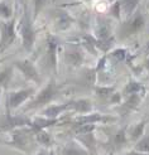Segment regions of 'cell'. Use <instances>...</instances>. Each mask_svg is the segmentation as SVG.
Returning <instances> with one entry per match:
<instances>
[{
  "instance_id": "cell-32",
  "label": "cell",
  "mask_w": 149,
  "mask_h": 155,
  "mask_svg": "<svg viewBox=\"0 0 149 155\" xmlns=\"http://www.w3.org/2000/svg\"><path fill=\"white\" fill-rule=\"evenodd\" d=\"M49 154V150H47L46 148H43V149H41V150H39L36 155H48Z\"/></svg>"
},
{
  "instance_id": "cell-35",
  "label": "cell",
  "mask_w": 149,
  "mask_h": 155,
  "mask_svg": "<svg viewBox=\"0 0 149 155\" xmlns=\"http://www.w3.org/2000/svg\"><path fill=\"white\" fill-rule=\"evenodd\" d=\"M2 91H3V90H2V88H0V97H2Z\"/></svg>"
},
{
  "instance_id": "cell-2",
  "label": "cell",
  "mask_w": 149,
  "mask_h": 155,
  "mask_svg": "<svg viewBox=\"0 0 149 155\" xmlns=\"http://www.w3.org/2000/svg\"><path fill=\"white\" fill-rule=\"evenodd\" d=\"M34 136L30 127H20L13 130L10 133V139L8 141H3L6 145H10L15 149H19L23 153H28L30 149V139Z\"/></svg>"
},
{
  "instance_id": "cell-22",
  "label": "cell",
  "mask_w": 149,
  "mask_h": 155,
  "mask_svg": "<svg viewBox=\"0 0 149 155\" xmlns=\"http://www.w3.org/2000/svg\"><path fill=\"white\" fill-rule=\"evenodd\" d=\"M121 2V9L123 13L125 14V17L129 18L133 14V12L135 10V8L140 3V0H120Z\"/></svg>"
},
{
  "instance_id": "cell-4",
  "label": "cell",
  "mask_w": 149,
  "mask_h": 155,
  "mask_svg": "<svg viewBox=\"0 0 149 155\" xmlns=\"http://www.w3.org/2000/svg\"><path fill=\"white\" fill-rule=\"evenodd\" d=\"M17 21L15 19L0 21V53H4L17 38Z\"/></svg>"
},
{
  "instance_id": "cell-16",
  "label": "cell",
  "mask_w": 149,
  "mask_h": 155,
  "mask_svg": "<svg viewBox=\"0 0 149 155\" xmlns=\"http://www.w3.org/2000/svg\"><path fill=\"white\" fill-rule=\"evenodd\" d=\"M62 155H90V153L78 141H75V143H69L65 146Z\"/></svg>"
},
{
  "instance_id": "cell-29",
  "label": "cell",
  "mask_w": 149,
  "mask_h": 155,
  "mask_svg": "<svg viewBox=\"0 0 149 155\" xmlns=\"http://www.w3.org/2000/svg\"><path fill=\"white\" fill-rule=\"evenodd\" d=\"M121 14H123V9H121V2L120 0H116L114 2L113 6H111V15L115 17L117 20L121 19Z\"/></svg>"
},
{
  "instance_id": "cell-19",
  "label": "cell",
  "mask_w": 149,
  "mask_h": 155,
  "mask_svg": "<svg viewBox=\"0 0 149 155\" xmlns=\"http://www.w3.org/2000/svg\"><path fill=\"white\" fill-rule=\"evenodd\" d=\"M128 141H129V139H128V134H127V130L125 129L116 131L113 136V145L116 149H121L123 146L128 144Z\"/></svg>"
},
{
  "instance_id": "cell-12",
  "label": "cell",
  "mask_w": 149,
  "mask_h": 155,
  "mask_svg": "<svg viewBox=\"0 0 149 155\" xmlns=\"http://www.w3.org/2000/svg\"><path fill=\"white\" fill-rule=\"evenodd\" d=\"M69 108L73 110L75 112L80 115H86L92 112V102L89 98H77V100H71L68 101Z\"/></svg>"
},
{
  "instance_id": "cell-28",
  "label": "cell",
  "mask_w": 149,
  "mask_h": 155,
  "mask_svg": "<svg viewBox=\"0 0 149 155\" xmlns=\"http://www.w3.org/2000/svg\"><path fill=\"white\" fill-rule=\"evenodd\" d=\"M110 56L111 58L115 61V62H121L125 59V57H127V49H124V48H117L115 51H113L110 53Z\"/></svg>"
},
{
  "instance_id": "cell-27",
  "label": "cell",
  "mask_w": 149,
  "mask_h": 155,
  "mask_svg": "<svg viewBox=\"0 0 149 155\" xmlns=\"http://www.w3.org/2000/svg\"><path fill=\"white\" fill-rule=\"evenodd\" d=\"M46 3H47V0H33V20L37 19L39 13L44 8Z\"/></svg>"
},
{
  "instance_id": "cell-24",
  "label": "cell",
  "mask_w": 149,
  "mask_h": 155,
  "mask_svg": "<svg viewBox=\"0 0 149 155\" xmlns=\"http://www.w3.org/2000/svg\"><path fill=\"white\" fill-rule=\"evenodd\" d=\"M13 9L5 2H0V19L10 20L13 19Z\"/></svg>"
},
{
  "instance_id": "cell-18",
  "label": "cell",
  "mask_w": 149,
  "mask_h": 155,
  "mask_svg": "<svg viewBox=\"0 0 149 155\" xmlns=\"http://www.w3.org/2000/svg\"><path fill=\"white\" fill-rule=\"evenodd\" d=\"M14 64L12 66H6L2 72H0V88L5 90L13 78V72H14Z\"/></svg>"
},
{
  "instance_id": "cell-31",
  "label": "cell",
  "mask_w": 149,
  "mask_h": 155,
  "mask_svg": "<svg viewBox=\"0 0 149 155\" xmlns=\"http://www.w3.org/2000/svg\"><path fill=\"white\" fill-rule=\"evenodd\" d=\"M127 155H149V154H145V153H140V151H137V150H130L127 153Z\"/></svg>"
},
{
  "instance_id": "cell-26",
  "label": "cell",
  "mask_w": 149,
  "mask_h": 155,
  "mask_svg": "<svg viewBox=\"0 0 149 155\" xmlns=\"http://www.w3.org/2000/svg\"><path fill=\"white\" fill-rule=\"evenodd\" d=\"M114 88L113 87H96V95L100 98H110L114 95Z\"/></svg>"
},
{
  "instance_id": "cell-11",
  "label": "cell",
  "mask_w": 149,
  "mask_h": 155,
  "mask_svg": "<svg viewBox=\"0 0 149 155\" xmlns=\"http://www.w3.org/2000/svg\"><path fill=\"white\" fill-rule=\"evenodd\" d=\"M69 110L68 101L65 104H49L44 110L42 111V116L48 119H58L61 114Z\"/></svg>"
},
{
  "instance_id": "cell-9",
  "label": "cell",
  "mask_w": 149,
  "mask_h": 155,
  "mask_svg": "<svg viewBox=\"0 0 149 155\" xmlns=\"http://www.w3.org/2000/svg\"><path fill=\"white\" fill-rule=\"evenodd\" d=\"M57 49H58V42L56 41V38L48 35L47 37V56H48L51 68L53 69L54 73H57V64H58Z\"/></svg>"
},
{
  "instance_id": "cell-20",
  "label": "cell",
  "mask_w": 149,
  "mask_h": 155,
  "mask_svg": "<svg viewBox=\"0 0 149 155\" xmlns=\"http://www.w3.org/2000/svg\"><path fill=\"white\" fill-rule=\"evenodd\" d=\"M140 100H142V96H140V95H130V96H127V98H125V101L123 104L124 110L127 111V112L137 110V107L140 104Z\"/></svg>"
},
{
  "instance_id": "cell-13",
  "label": "cell",
  "mask_w": 149,
  "mask_h": 155,
  "mask_svg": "<svg viewBox=\"0 0 149 155\" xmlns=\"http://www.w3.org/2000/svg\"><path fill=\"white\" fill-rule=\"evenodd\" d=\"M58 121V119H48V117H44V116H37V117L32 119V124H30V130L32 133H37L39 130H46L47 127L56 125Z\"/></svg>"
},
{
  "instance_id": "cell-3",
  "label": "cell",
  "mask_w": 149,
  "mask_h": 155,
  "mask_svg": "<svg viewBox=\"0 0 149 155\" xmlns=\"http://www.w3.org/2000/svg\"><path fill=\"white\" fill-rule=\"evenodd\" d=\"M57 92H58L57 83L53 78H51L49 82L42 88V91H39L37 94V96L34 97L33 101L30 102L28 108H38V107L48 106L54 100V97L57 96Z\"/></svg>"
},
{
  "instance_id": "cell-30",
  "label": "cell",
  "mask_w": 149,
  "mask_h": 155,
  "mask_svg": "<svg viewBox=\"0 0 149 155\" xmlns=\"http://www.w3.org/2000/svg\"><path fill=\"white\" fill-rule=\"evenodd\" d=\"M109 101H110L111 105H119V104H121V101H123L121 94H119V92H114V95L109 98Z\"/></svg>"
},
{
  "instance_id": "cell-17",
  "label": "cell",
  "mask_w": 149,
  "mask_h": 155,
  "mask_svg": "<svg viewBox=\"0 0 149 155\" xmlns=\"http://www.w3.org/2000/svg\"><path fill=\"white\" fill-rule=\"evenodd\" d=\"M142 91L144 92L145 91V87L143 86L140 82L138 81H134V80H130L124 87V91H123V95L124 96H130V95H140Z\"/></svg>"
},
{
  "instance_id": "cell-5",
  "label": "cell",
  "mask_w": 149,
  "mask_h": 155,
  "mask_svg": "<svg viewBox=\"0 0 149 155\" xmlns=\"http://www.w3.org/2000/svg\"><path fill=\"white\" fill-rule=\"evenodd\" d=\"M33 95H34L33 88H20L17 91L9 92V94H8V97H6L8 112L17 110L19 106H22L25 101H28L30 97H33Z\"/></svg>"
},
{
  "instance_id": "cell-23",
  "label": "cell",
  "mask_w": 149,
  "mask_h": 155,
  "mask_svg": "<svg viewBox=\"0 0 149 155\" xmlns=\"http://www.w3.org/2000/svg\"><path fill=\"white\" fill-rule=\"evenodd\" d=\"M134 150L140 151V153H145L149 154V134H144L139 140L134 144Z\"/></svg>"
},
{
  "instance_id": "cell-1",
  "label": "cell",
  "mask_w": 149,
  "mask_h": 155,
  "mask_svg": "<svg viewBox=\"0 0 149 155\" xmlns=\"http://www.w3.org/2000/svg\"><path fill=\"white\" fill-rule=\"evenodd\" d=\"M17 30H18L20 41H22V47L27 52H32L34 43H36L37 33H36V29L33 25V19L30 18V14H29V10L27 6H24V12H23V15L18 23Z\"/></svg>"
},
{
  "instance_id": "cell-21",
  "label": "cell",
  "mask_w": 149,
  "mask_h": 155,
  "mask_svg": "<svg viewBox=\"0 0 149 155\" xmlns=\"http://www.w3.org/2000/svg\"><path fill=\"white\" fill-rule=\"evenodd\" d=\"M34 137H36V140L38 141V144H41L43 148H46V149L51 148L52 137L46 130H39V131H37V133H34Z\"/></svg>"
},
{
  "instance_id": "cell-6",
  "label": "cell",
  "mask_w": 149,
  "mask_h": 155,
  "mask_svg": "<svg viewBox=\"0 0 149 155\" xmlns=\"http://www.w3.org/2000/svg\"><path fill=\"white\" fill-rule=\"evenodd\" d=\"M32 124V119H28L25 116H13L8 112L5 119L0 121V133H12L13 130L20 127H29Z\"/></svg>"
},
{
  "instance_id": "cell-36",
  "label": "cell",
  "mask_w": 149,
  "mask_h": 155,
  "mask_svg": "<svg viewBox=\"0 0 149 155\" xmlns=\"http://www.w3.org/2000/svg\"><path fill=\"white\" fill-rule=\"evenodd\" d=\"M109 2H116V0H109Z\"/></svg>"
},
{
  "instance_id": "cell-15",
  "label": "cell",
  "mask_w": 149,
  "mask_h": 155,
  "mask_svg": "<svg viewBox=\"0 0 149 155\" xmlns=\"http://www.w3.org/2000/svg\"><path fill=\"white\" fill-rule=\"evenodd\" d=\"M147 126V120H142L139 121L135 125H133L129 130H127V134H128V139L131 141L137 143L140 137L144 135V130Z\"/></svg>"
},
{
  "instance_id": "cell-33",
  "label": "cell",
  "mask_w": 149,
  "mask_h": 155,
  "mask_svg": "<svg viewBox=\"0 0 149 155\" xmlns=\"http://www.w3.org/2000/svg\"><path fill=\"white\" fill-rule=\"evenodd\" d=\"M145 68H147V71L149 72V56H148V58L145 61Z\"/></svg>"
},
{
  "instance_id": "cell-25",
  "label": "cell",
  "mask_w": 149,
  "mask_h": 155,
  "mask_svg": "<svg viewBox=\"0 0 149 155\" xmlns=\"http://www.w3.org/2000/svg\"><path fill=\"white\" fill-rule=\"evenodd\" d=\"M75 134L76 135H82V134H89L93 133L96 129V125L93 124H82V125H75Z\"/></svg>"
},
{
  "instance_id": "cell-8",
  "label": "cell",
  "mask_w": 149,
  "mask_h": 155,
  "mask_svg": "<svg viewBox=\"0 0 149 155\" xmlns=\"http://www.w3.org/2000/svg\"><path fill=\"white\" fill-rule=\"evenodd\" d=\"M115 121V117L113 116H106V115H101L99 112H90L86 115H80L73 120L75 125H82V124H93L96 125L97 122H111Z\"/></svg>"
},
{
  "instance_id": "cell-10",
  "label": "cell",
  "mask_w": 149,
  "mask_h": 155,
  "mask_svg": "<svg viewBox=\"0 0 149 155\" xmlns=\"http://www.w3.org/2000/svg\"><path fill=\"white\" fill-rule=\"evenodd\" d=\"M144 27H145V18H144V15L143 14H137L131 20H129L127 23V27H125L124 33H125V35L137 34L139 32H142Z\"/></svg>"
},
{
  "instance_id": "cell-34",
  "label": "cell",
  "mask_w": 149,
  "mask_h": 155,
  "mask_svg": "<svg viewBox=\"0 0 149 155\" xmlns=\"http://www.w3.org/2000/svg\"><path fill=\"white\" fill-rule=\"evenodd\" d=\"M145 53L149 56V41H148V42H147V44H145Z\"/></svg>"
},
{
  "instance_id": "cell-14",
  "label": "cell",
  "mask_w": 149,
  "mask_h": 155,
  "mask_svg": "<svg viewBox=\"0 0 149 155\" xmlns=\"http://www.w3.org/2000/svg\"><path fill=\"white\" fill-rule=\"evenodd\" d=\"M76 140L80 143L89 153H95L96 151V139H95L93 133L76 135Z\"/></svg>"
},
{
  "instance_id": "cell-7",
  "label": "cell",
  "mask_w": 149,
  "mask_h": 155,
  "mask_svg": "<svg viewBox=\"0 0 149 155\" xmlns=\"http://www.w3.org/2000/svg\"><path fill=\"white\" fill-rule=\"evenodd\" d=\"M14 67L17 68L28 81H32L36 84H41L42 77H41V74H39V72H38V69H37L33 61H30L28 58L27 59H20V61L15 62Z\"/></svg>"
}]
</instances>
